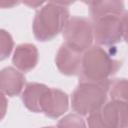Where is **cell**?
I'll return each mask as SVG.
<instances>
[{
	"label": "cell",
	"mask_w": 128,
	"mask_h": 128,
	"mask_svg": "<svg viewBox=\"0 0 128 128\" xmlns=\"http://www.w3.org/2000/svg\"><path fill=\"white\" fill-rule=\"evenodd\" d=\"M122 67V61L113 57L100 45L90 46L82 54L79 81L102 82L109 80Z\"/></svg>",
	"instance_id": "1"
},
{
	"label": "cell",
	"mask_w": 128,
	"mask_h": 128,
	"mask_svg": "<svg viewBox=\"0 0 128 128\" xmlns=\"http://www.w3.org/2000/svg\"><path fill=\"white\" fill-rule=\"evenodd\" d=\"M70 17L66 7L49 3L41 7L35 14L32 29L34 37L41 42L50 41L62 32Z\"/></svg>",
	"instance_id": "2"
},
{
	"label": "cell",
	"mask_w": 128,
	"mask_h": 128,
	"mask_svg": "<svg viewBox=\"0 0 128 128\" xmlns=\"http://www.w3.org/2000/svg\"><path fill=\"white\" fill-rule=\"evenodd\" d=\"M109 80L102 82L79 81L71 96L72 110L81 116H88L99 110L107 101Z\"/></svg>",
	"instance_id": "3"
},
{
	"label": "cell",
	"mask_w": 128,
	"mask_h": 128,
	"mask_svg": "<svg viewBox=\"0 0 128 128\" xmlns=\"http://www.w3.org/2000/svg\"><path fill=\"white\" fill-rule=\"evenodd\" d=\"M93 40L100 46H113L126 39L127 13L107 15L92 21Z\"/></svg>",
	"instance_id": "4"
},
{
	"label": "cell",
	"mask_w": 128,
	"mask_h": 128,
	"mask_svg": "<svg viewBox=\"0 0 128 128\" xmlns=\"http://www.w3.org/2000/svg\"><path fill=\"white\" fill-rule=\"evenodd\" d=\"M89 127L96 128H125L128 125L127 101L110 100L97 111L87 117Z\"/></svg>",
	"instance_id": "5"
},
{
	"label": "cell",
	"mask_w": 128,
	"mask_h": 128,
	"mask_svg": "<svg viewBox=\"0 0 128 128\" xmlns=\"http://www.w3.org/2000/svg\"><path fill=\"white\" fill-rule=\"evenodd\" d=\"M65 44L83 53L93 43L92 21L82 16H71L67 20L63 30Z\"/></svg>",
	"instance_id": "6"
},
{
	"label": "cell",
	"mask_w": 128,
	"mask_h": 128,
	"mask_svg": "<svg viewBox=\"0 0 128 128\" xmlns=\"http://www.w3.org/2000/svg\"><path fill=\"white\" fill-rule=\"evenodd\" d=\"M69 107L68 95L57 88H48L40 102V113L45 116L56 119L63 115Z\"/></svg>",
	"instance_id": "7"
},
{
	"label": "cell",
	"mask_w": 128,
	"mask_h": 128,
	"mask_svg": "<svg viewBox=\"0 0 128 128\" xmlns=\"http://www.w3.org/2000/svg\"><path fill=\"white\" fill-rule=\"evenodd\" d=\"M82 54L83 53L69 47L65 43L62 44L55 57L57 69L66 76L78 75L81 67Z\"/></svg>",
	"instance_id": "8"
},
{
	"label": "cell",
	"mask_w": 128,
	"mask_h": 128,
	"mask_svg": "<svg viewBox=\"0 0 128 128\" xmlns=\"http://www.w3.org/2000/svg\"><path fill=\"white\" fill-rule=\"evenodd\" d=\"M25 85L23 73L14 67H5L0 70V91L7 96L19 95Z\"/></svg>",
	"instance_id": "9"
},
{
	"label": "cell",
	"mask_w": 128,
	"mask_h": 128,
	"mask_svg": "<svg viewBox=\"0 0 128 128\" xmlns=\"http://www.w3.org/2000/svg\"><path fill=\"white\" fill-rule=\"evenodd\" d=\"M38 58L39 53L37 47L31 43H23L15 48L12 62L21 72H29L36 67Z\"/></svg>",
	"instance_id": "10"
},
{
	"label": "cell",
	"mask_w": 128,
	"mask_h": 128,
	"mask_svg": "<svg viewBox=\"0 0 128 128\" xmlns=\"http://www.w3.org/2000/svg\"><path fill=\"white\" fill-rule=\"evenodd\" d=\"M48 88L47 85L37 82L26 84L22 92V102L24 106L34 113H40V102Z\"/></svg>",
	"instance_id": "11"
},
{
	"label": "cell",
	"mask_w": 128,
	"mask_h": 128,
	"mask_svg": "<svg viewBox=\"0 0 128 128\" xmlns=\"http://www.w3.org/2000/svg\"><path fill=\"white\" fill-rule=\"evenodd\" d=\"M89 7L91 21L107 15H122L126 12L123 0H99Z\"/></svg>",
	"instance_id": "12"
},
{
	"label": "cell",
	"mask_w": 128,
	"mask_h": 128,
	"mask_svg": "<svg viewBox=\"0 0 128 128\" xmlns=\"http://www.w3.org/2000/svg\"><path fill=\"white\" fill-rule=\"evenodd\" d=\"M108 94L112 100L127 101V80L125 78L110 79Z\"/></svg>",
	"instance_id": "13"
},
{
	"label": "cell",
	"mask_w": 128,
	"mask_h": 128,
	"mask_svg": "<svg viewBox=\"0 0 128 128\" xmlns=\"http://www.w3.org/2000/svg\"><path fill=\"white\" fill-rule=\"evenodd\" d=\"M13 47L14 41L11 34L4 29H0V61H3L10 56Z\"/></svg>",
	"instance_id": "14"
},
{
	"label": "cell",
	"mask_w": 128,
	"mask_h": 128,
	"mask_svg": "<svg viewBox=\"0 0 128 128\" xmlns=\"http://www.w3.org/2000/svg\"><path fill=\"white\" fill-rule=\"evenodd\" d=\"M58 127H86L84 119L79 114H68L63 117L57 124Z\"/></svg>",
	"instance_id": "15"
},
{
	"label": "cell",
	"mask_w": 128,
	"mask_h": 128,
	"mask_svg": "<svg viewBox=\"0 0 128 128\" xmlns=\"http://www.w3.org/2000/svg\"><path fill=\"white\" fill-rule=\"evenodd\" d=\"M8 108V101L4 93L0 91V121L5 117Z\"/></svg>",
	"instance_id": "16"
},
{
	"label": "cell",
	"mask_w": 128,
	"mask_h": 128,
	"mask_svg": "<svg viewBox=\"0 0 128 128\" xmlns=\"http://www.w3.org/2000/svg\"><path fill=\"white\" fill-rule=\"evenodd\" d=\"M21 2L30 8H38L42 6L46 2V0H21Z\"/></svg>",
	"instance_id": "17"
},
{
	"label": "cell",
	"mask_w": 128,
	"mask_h": 128,
	"mask_svg": "<svg viewBox=\"0 0 128 128\" xmlns=\"http://www.w3.org/2000/svg\"><path fill=\"white\" fill-rule=\"evenodd\" d=\"M20 2L21 0H0V8H13Z\"/></svg>",
	"instance_id": "18"
},
{
	"label": "cell",
	"mask_w": 128,
	"mask_h": 128,
	"mask_svg": "<svg viewBox=\"0 0 128 128\" xmlns=\"http://www.w3.org/2000/svg\"><path fill=\"white\" fill-rule=\"evenodd\" d=\"M49 1H50V3H53L55 5L62 6V7H67V6L72 5L76 0H49Z\"/></svg>",
	"instance_id": "19"
},
{
	"label": "cell",
	"mask_w": 128,
	"mask_h": 128,
	"mask_svg": "<svg viewBox=\"0 0 128 128\" xmlns=\"http://www.w3.org/2000/svg\"><path fill=\"white\" fill-rule=\"evenodd\" d=\"M83 3H85L86 5H88V6H91V5H93V4H95L97 1H99V0H81Z\"/></svg>",
	"instance_id": "20"
}]
</instances>
